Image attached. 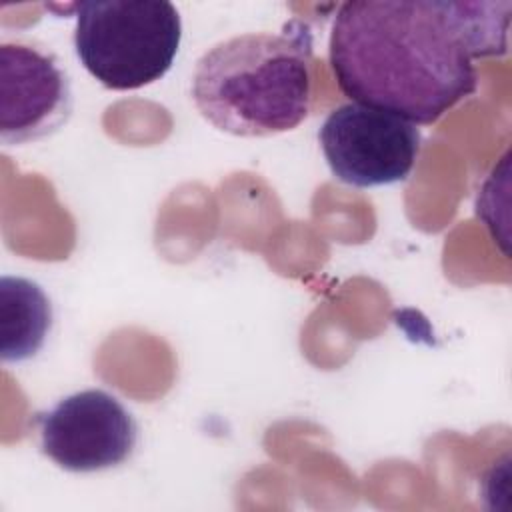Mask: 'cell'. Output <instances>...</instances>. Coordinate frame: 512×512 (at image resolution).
I'll return each instance as SVG.
<instances>
[{"instance_id": "6da1fadb", "label": "cell", "mask_w": 512, "mask_h": 512, "mask_svg": "<svg viewBox=\"0 0 512 512\" xmlns=\"http://www.w3.org/2000/svg\"><path fill=\"white\" fill-rule=\"evenodd\" d=\"M328 56L338 88L352 102L412 124H434L478 86L464 2H344Z\"/></svg>"}, {"instance_id": "7a4b0ae2", "label": "cell", "mask_w": 512, "mask_h": 512, "mask_svg": "<svg viewBox=\"0 0 512 512\" xmlns=\"http://www.w3.org/2000/svg\"><path fill=\"white\" fill-rule=\"evenodd\" d=\"M310 32H250L218 42L196 62L192 98L198 112L232 136L260 138L296 128L312 102Z\"/></svg>"}, {"instance_id": "3957f363", "label": "cell", "mask_w": 512, "mask_h": 512, "mask_svg": "<svg viewBox=\"0 0 512 512\" xmlns=\"http://www.w3.org/2000/svg\"><path fill=\"white\" fill-rule=\"evenodd\" d=\"M182 20L166 0H90L76 4L74 50L110 90H136L174 64Z\"/></svg>"}, {"instance_id": "277c9868", "label": "cell", "mask_w": 512, "mask_h": 512, "mask_svg": "<svg viewBox=\"0 0 512 512\" xmlns=\"http://www.w3.org/2000/svg\"><path fill=\"white\" fill-rule=\"evenodd\" d=\"M332 174L354 188H376L410 176L422 146L416 124L358 102L334 108L318 130Z\"/></svg>"}, {"instance_id": "5b68a950", "label": "cell", "mask_w": 512, "mask_h": 512, "mask_svg": "<svg viewBox=\"0 0 512 512\" xmlns=\"http://www.w3.org/2000/svg\"><path fill=\"white\" fill-rule=\"evenodd\" d=\"M42 452L76 474L100 472L126 462L138 440L128 408L110 392L88 388L62 398L36 416Z\"/></svg>"}, {"instance_id": "8992f818", "label": "cell", "mask_w": 512, "mask_h": 512, "mask_svg": "<svg viewBox=\"0 0 512 512\" xmlns=\"http://www.w3.org/2000/svg\"><path fill=\"white\" fill-rule=\"evenodd\" d=\"M72 88L60 62L28 42L0 44V138L6 146L42 140L72 114Z\"/></svg>"}, {"instance_id": "52a82bcc", "label": "cell", "mask_w": 512, "mask_h": 512, "mask_svg": "<svg viewBox=\"0 0 512 512\" xmlns=\"http://www.w3.org/2000/svg\"><path fill=\"white\" fill-rule=\"evenodd\" d=\"M52 328V304L32 280L2 276L0 280V356L24 362L40 352Z\"/></svg>"}]
</instances>
